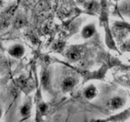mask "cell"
Instances as JSON below:
<instances>
[{
  "label": "cell",
  "instance_id": "5b68a950",
  "mask_svg": "<svg viewBox=\"0 0 130 122\" xmlns=\"http://www.w3.org/2000/svg\"><path fill=\"white\" fill-rule=\"evenodd\" d=\"M94 33H95V29H94L93 27L91 26V25H89L83 29V35L85 38H88L91 37L94 34Z\"/></svg>",
  "mask_w": 130,
  "mask_h": 122
},
{
  "label": "cell",
  "instance_id": "9a60e30c",
  "mask_svg": "<svg viewBox=\"0 0 130 122\" xmlns=\"http://www.w3.org/2000/svg\"><path fill=\"white\" fill-rule=\"evenodd\" d=\"M79 1H81V2H83V1H84V0H79Z\"/></svg>",
  "mask_w": 130,
  "mask_h": 122
},
{
  "label": "cell",
  "instance_id": "4fadbf2b",
  "mask_svg": "<svg viewBox=\"0 0 130 122\" xmlns=\"http://www.w3.org/2000/svg\"><path fill=\"white\" fill-rule=\"evenodd\" d=\"M65 1H71V0H65Z\"/></svg>",
  "mask_w": 130,
  "mask_h": 122
},
{
  "label": "cell",
  "instance_id": "6da1fadb",
  "mask_svg": "<svg viewBox=\"0 0 130 122\" xmlns=\"http://www.w3.org/2000/svg\"><path fill=\"white\" fill-rule=\"evenodd\" d=\"M76 84V81L72 78H67L66 80H64L63 82V88L65 91H68L71 90L72 88Z\"/></svg>",
  "mask_w": 130,
  "mask_h": 122
},
{
  "label": "cell",
  "instance_id": "9c48e42d",
  "mask_svg": "<svg viewBox=\"0 0 130 122\" xmlns=\"http://www.w3.org/2000/svg\"><path fill=\"white\" fill-rule=\"evenodd\" d=\"M21 113L24 116H27L30 113V108L29 106L27 105H25L22 108Z\"/></svg>",
  "mask_w": 130,
  "mask_h": 122
},
{
  "label": "cell",
  "instance_id": "ba28073f",
  "mask_svg": "<svg viewBox=\"0 0 130 122\" xmlns=\"http://www.w3.org/2000/svg\"><path fill=\"white\" fill-rule=\"evenodd\" d=\"M25 24V19H23L22 17H18L17 18L16 20L15 21V25L17 27H20L23 26Z\"/></svg>",
  "mask_w": 130,
  "mask_h": 122
},
{
  "label": "cell",
  "instance_id": "3957f363",
  "mask_svg": "<svg viewBox=\"0 0 130 122\" xmlns=\"http://www.w3.org/2000/svg\"><path fill=\"white\" fill-rule=\"evenodd\" d=\"M127 31L128 30L126 27L121 26V25L116 26L114 30V33L116 36L118 37V38H123L127 34Z\"/></svg>",
  "mask_w": 130,
  "mask_h": 122
},
{
  "label": "cell",
  "instance_id": "8992f818",
  "mask_svg": "<svg viewBox=\"0 0 130 122\" xmlns=\"http://www.w3.org/2000/svg\"><path fill=\"white\" fill-rule=\"evenodd\" d=\"M123 101L120 98H114L111 101V105L115 109L121 108L123 105Z\"/></svg>",
  "mask_w": 130,
  "mask_h": 122
},
{
  "label": "cell",
  "instance_id": "277c9868",
  "mask_svg": "<svg viewBox=\"0 0 130 122\" xmlns=\"http://www.w3.org/2000/svg\"><path fill=\"white\" fill-rule=\"evenodd\" d=\"M79 52L77 50L75 49V48H72L71 50H69L67 53V57L70 60L72 61H76L80 58Z\"/></svg>",
  "mask_w": 130,
  "mask_h": 122
},
{
  "label": "cell",
  "instance_id": "5bb4252c",
  "mask_svg": "<svg viewBox=\"0 0 130 122\" xmlns=\"http://www.w3.org/2000/svg\"><path fill=\"white\" fill-rule=\"evenodd\" d=\"M1 111H0V117H1Z\"/></svg>",
  "mask_w": 130,
  "mask_h": 122
},
{
  "label": "cell",
  "instance_id": "8fae6325",
  "mask_svg": "<svg viewBox=\"0 0 130 122\" xmlns=\"http://www.w3.org/2000/svg\"><path fill=\"white\" fill-rule=\"evenodd\" d=\"M39 109H40L41 112L42 113H45V112L47 111V109H48V106H47L46 104H42L41 105H40V107H39Z\"/></svg>",
  "mask_w": 130,
  "mask_h": 122
},
{
  "label": "cell",
  "instance_id": "7a4b0ae2",
  "mask_svg": "<svg viewBox=\"0 0 130 122\" xmlns=\"http://www.w3.org/2000/svg\"><path fill=\"white\" fill-rule=\"evenodd\" d=\"M10 53L12 56L15 57H20L24 53V48L19 45L15 46L10 50Z\"/></svg>",
  "mask_w": 130,
  "mask_h": 122
},
{
  "label": "cell",
  "instance_id": "52a82bcc",
  "mask_svg": "<svg viewBox=\"0 0 130 122\" xmlns=\"http://www.w3.org/2000/svg\"><path fill=\"white\" fill-rule=\"evenodd\" d=\"M96 89L94 87H90L86 90L85 95L88 99H92L96 95Z\"/></svg>",
  "mask_w": 130,
  "mask_h": 122
},
{
  "label": "cell",
  "instance_id": "30bf717a",
  "mask_svg": "<svg viewBox=\"0 0 130 122\" xmlns=\"http://www.w3.org/2000/svg\"><path fill=\"white\" fill-rule=\"evenodd\" d=\"M48 74L47 72H44V74L43 75V78H42V81H43V83L44 84V86L47 85L48 82Z\"/></svg>",
  "mask_w": 130,
  "mask_h": 122
},
{
  "label": "cell",
  "instance_id": "7c38bea8",
  "mask_svg": "<svg viewBox=\"0 0 130 122\" xmlns=\"http://www.w3.org/2000/svg\"><path fill=\"white\" fill-rule=\"evenodd\" d=\"M62 47H63V43H58L55 44V48H56V49H60V48H62Z\"/></svg>",
  "mask_w": 130,
  "mask_h": 122
}]
</instances>
